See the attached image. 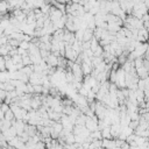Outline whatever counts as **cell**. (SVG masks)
Returning <instances> with one entry per match:
<instances>
[{"label": "cell", "instance_id": "1", "mask_svg": "<svg viewBox=\"0 0 149 149\" xmlns=\"http://www.w3.org/2000/svg\"><path fill=\"white\" fill-rule=\"evenodd\" d=\"M47 64H48L49 66H54V68H56V66H57V56H56L55 54L50 52L49 56L47 57Z\"/></svg>", "mask_w": 149, "mask_h": 149}, {"label": "cell", "instance_id": "2", "mask_svg": "<svg viewBox=\"0 0 149 149\" xmlns=\"http://www.w3.org/2000/svg\"><path fill=\"white\" fill-rule=\"evenodd\" d=\"M92 37H93V30L86 27V28L84 29V33H83V38H81V41H90Z\"/></svg>", "mask_w": 149, "mask_h": 149}, {"label": "cell", "instance_id": "3", "mask_svg": "<svg viewBox=\"0 0 149 149\" xmlns=\"http://www.w3.org/2000/svg\"><path fill=\"white\" fill-rule=\"evenodd\" d=\"M135 70H136V74H137L139 78L143 79V78H147V77H148V70H147L146 68L141 66V68H137V69H135Z\"/></svg>", "mask_w": 149, "mask_h": 149}, {"label": "cell", "instance_id": "4", "mask_svg": "<svg viewBox=\"0 0 149 149\" xmlns=\"http://www.w3.org/2000/svg\"><path fill=\"white\" fill-rule=\"evenodd\" d=\"M100 132H101V136H102V139H113L112 135H111V132H109V126L104 127Z\"/></svg>", "mask_w": 149, "mask_h": 149}, {"label": "cell", "instance_id": "5", "mask_svg": "<svg viewBox=\"0 0 149 149\" xmlns=\"http://www.w3.org/2000/svg\"><path fill=\"white\" fill-rule=\"evenodd\" d=\"M7 8H8V3L6 0H0V15L7 13Z\"/></svg>", "mask_w": 149, "mask_h": 149}, {"label": "cell", "instance_id": "6", "mask_svg": "<svg viewBox=\"0 0 149 149\" xmlns=\"http://www.w3.org/2000/svg\"><path fill=\"white\" fill-rule=\"evenodd\" d=\"M3 119H5V120H9V121H10V120H13V119H15L14 113H13V111H12L10 108L3 113Z\"/></svg>", "mask_w": 149, "mask_h": 149}, {"label": "cell", "instance_id": "7", "mask_svg": "<svg viewBox=\"0 0 149 149\" xmlns=\"http://www.w3.org/2000/svg\"><path fill=\"white\" fill-rule=\"evenodd\" d=\"M102 147V143H101V140H93L92 142H90L88 144V148H101Z\"/></svg>", "mask_w": 149, "mask_h": 149}, {"label": "cell", "instance_id": "8", "mask_svg": "<svg viewBox=\"0 0 149 149\" xmlns=\"http://www.w3.org/2000/svg\"><path fill=\"white\" fill-rule=\"evenodd\" d=\"M21 62H22L23 65H29V64H31L29 54H28V55H23V56H21Z\"/></svg>", "mask_w": 149, "mask_h": 149}, {"label": "cell", "instance_id": "9", "mask_svg": "<svg viewBox=\"0 0 149 149\" xmlns=\"http://www.w3.org/2000/svg\"><path fill=\"white\" fill-rule=\"evenodd\" d=\"M83 33H84V29H83V28H78V29L74 31V36H76V40H78V41H81V38H83Z\"/></svg>", "mask_w": 149, "mask_h": 149}, {"label": "cell", "instance_id": "10", "mask_svg": "<svg viewBox=\"0 0 149 149\" xmlns=\"http://www.w3.org/2000/svg\"><path fill=\"white\" fill-rule=\"evenodd\" d=\"M7 43H8L9 45H12L13 48H17V47H19V43H20V41H19V40H16V38H8Z\"/></svg>", "mask_w": 149, "mask_h": 149}, {"label": "cell", "instance_id": "11", "mask_svg": "<svg viewBox=\"0 0 149 149\" xmlns=\"http://www.w3.org/2000/svg\"><path fill=\"white\" fill-rule=\"evenodd\" d=\"M42 90H43L42 84H35V85H34V93L41 94V93H42Z\"/></svg>", "mask_w": 149, "mask_h": 149}, {"label": "cell", "instance_id": "12", "mask_svg": "<svg viewBox=\"0 0 149 149\" xmlns=\"http://www.w3.org/2000/svg\"><path fill=\"white\" fill-rule=\"evenodd\" d=\"M8 54V49H7V43L3 45H0V56H6Z\"/></svg>", "mask_w": 149, "mask_h": 149}, {"label": "cell", "instance_id": "13", "mask_svg": "<svg viewBox=\"0 0 149 149\" xmlns=\"http://www.w3.org/2000/svg\"><path fill=\"white\" fill-rule=\"evenodd\" d=\"M19 47L20 48H22V49H24V50H28V48H29V42H27V41H20V43H19Z\"/></svg>", "mask_w": 149, "mask_h": 149}, {"label": "cell", "instance_id": "14", "mask_svg": "<svg viewBox=\"0 0 149 149\" xmlns=\"http://www.w3.org/2000/svg\"><path fill=\"white\" fill-rule=\"evenodd\" d=\"M102 51H104L102 50V47L101 45H98L97 49L93 51V56H101L102 55Z\"/></svg>", "mask_w": 149, "mask_h": 149}, {"label": "cell", "instance_id": "15", "mask_svg": "<svg viewBox=\"0 0 149 149\" xmlns=\"http://www.w3.org/2000/svg\"><path fill=\"white\" fill-rule=\"evenodd\" d=\"M12 62H13V64H17V63H20V62H21V55L16 54V55L12 56Z\"/></svg>", "mask_w": 149, "mask_h": 149}, {"label": "cell", "instance_id": "16", "mask_svg": "<svg viewBox=\"0 0 149 149\" xmlns=\"http://www.w3.org/2000/svg\"><path fill=\"white\" fill-rule=\"evenodd\" d=\"M121 149H129V144L126 142V141H123L122 143H121V147H120Z\"/></svg>", "mask_w": 149, "mask_h": 149}]
</instances>
